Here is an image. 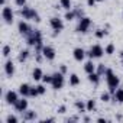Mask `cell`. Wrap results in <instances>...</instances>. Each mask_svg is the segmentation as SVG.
Instances as JSON below:
<instances>
[{
  "label": "cell",
  "mask_w": 123,
  "mask_h": 123,
  "mask_svg": "<svg viewBox=\"0 0 123 123\" xmlns=\"http://www.w3.org/2000/svg\"><path fill=\"white\" fill-rule=\"evenodd\" d=\"M104 77H106V83H107L109 91H110L111 94H114V93H116V88H119V86H120V78L114 74V71H113L111 68H107Z\"/></svg>",
  "instance_id": "cell-1"
},
{
  "label": "cell",
  "mask_w": 123,
  "mask_h": 123,
  "mask_svg": "<svg viewBox=\"0 0 123 123\" xmlns=\"http://www.w3.org/2000/svg\"><path fill=\"white\" fill-rule=\"evenodd\" d=\"M19 15H20L22 19H25V20H33V22H36V23L41 22V16H39V13H38L35 9L26 6V5H25L23 7H20Z\"/></svg>",
  "instance_id": "cell-2"
},
{
  "label": "cell",
  "mask_w": 123,
  "mask_h": 123,
  "mask_svg": "<svg viewBox=\"0 0 123 123\" xmlns=\"http://www.w3.org/2000/svg\"><path fill=\"white\" fill-rule=\"evenodd\" d=\"M26 43L29 46H36L42 43V32L39 29H33V32L29 36H26Z\"/></svg>",
  "instance_id": "cell-3"
},
{
  "label": "cell",
  "mask_w": 123,
  "mask_h": 123,
  "mask_svg": "<svg viewBox=\"0 0 123 123\" xmlns=\"http://www.w3.org/2000/svg\"><path fill=\"white\" fill-rule=\"evenodd\" d=\"M91 19L90 18H87V16H83L81 19H78V25H77V28H75V31L78 32V33H87L88 31H90V28H91Z\"/></svg>",
  "instance_id": "cell-4"
},
{
  "label": "cell",
  "mask_w": 123,
  "mask_h": 123,
  "mask_svg": "<svg viewBox=\"0 0 123 123\" xmlns=\"http://www.w3.org/2000/svg\"><path fill=\"white\" fill-rule=\"evenodd\" d=\"M49 26H51V29L54 31V33L56 35V33H59V32H62L64 31V20L62 19H59L58 16H52L51 19H49Z\"/></svg>",
  "instance_id": "cell-5"
},
{
  "label": "cell",
  "mask_w": 123,
  "mask_h": 123,
  "mask_svg": "<svg viewBox=\"0 0 123 123\" xmlns=\"http://www.w3.org/2000/svg\"><path fill=\"white\" fill-rule=\"evenodd\" d=\"M103 55H104V48H103L101 45H98V43H96V45H91V48L87 51V56H88L90 59L101 58Z\"/></svg>",
  "instance_id": "cell-6"
},
{
  "label": "cell",
  "mask_w": 123,
  "mask_h": 123,
  "mask_svg": "<svg viewBox=\"0 0 123 123\" xmlns=\"http://www.w3.org/2000/svg\"><path fill=\"white\" fill-rule=\"evenodd\" d=\"M54 75V78H52V88L54 90H61L64 87V84H65V77H64V74L62 73H59V71H56V73H54L52 74Z\"/></svg>",
  "instance_id": "cell-7"
},
{
  "label": "cell",
  "mask_w": 123,
  "mask_h": 123,
  "mask_svg": "<svg viewBox=\"0 0 123 123\" xmlns=\"http://www.w3.org/2000/svg\"><path fill=\"white\" fill-rule=\"evenodd\" d=\"M2 19L7 25L13 23V20H15V12H13V9L10 6H3V9H2Z\"/></svg>",
  "instance_id": "cell-8"
},
{
  "label": "cell",
  "mask_w": 123,
  "mask_h": 123,
  "mask_svg": "<svg viewBox=\"0 0 123 123\" xmlns=\"http://www.w3.org/2000/svg\"><path fill=\"white\" fill-rule=\"evenodd\" d=\"M18 31H19V33L22 35V36H29L32 32H33V28L28 23V20H25V19H22L19 23H18Z\"/></svg>",
  "instance_id": "cell-9"
},
{
  "label": "cell",
  "mask_w": 123,
  "mask_h": 123,
  "mask_svg": "<svg viewBox=\"0 0 123 123\" xmlns=\"http://www.w3.org/2000/svg\"><path fill=\"white\" fill-rule=\"evenodd\" d=\"M42 54H43V56H45L46 61H54L55 56H56V51H55V48L51 46V45H43Z\"/></svg>",
  "instance_id": "cell-10"
},
{
  "label": "cell",
  "mask_w": 123,
  "mask_h": 123,
  "mask_svg": "<svg viewBox=\"0 0 123 123\" xmlns=\"http://www.w3.org/2000/svg\"><path fill=\"white\" fill-rule=\"evenodd\" d=\"M18 100H19V91H13V90L6 91V94H5V101H6L7 104H12V106H13Z\"/></svg>",
  "instance_id": "cell-11"
},
{
  "label": "cell",
  "mask_w": 123,
  "mask_h": 123,
  "mask_svg": "<svg viewBox=\"0 0 123 123\" xmlns=\"http://www.w3.org/2000/svg\"><path fill=\"white\" fill-rule=\"evenodd\" d=\"M13 107H15V110L18 111V113H23L25 110H28V107H29V103H28V100H26V97H22V98H19L15 104H13Z\"/></svg>",
  "instance_id": "cell-12"
},
{
  "label": "cell",
  "mask_w": 123,
  "mask_h": 123,
  "mask_svg": "<svg viewBox=\"0 0 123 123\" xmlns=\"http://www.w3.org/2000/svg\"><path fill=\"white\" fill-rule=\"evenodd\" d=\"M73 56L75 61H78V62H81V61H84V58L87 56V51H84L81 46H77L73 49Z\"/></svg>",
  "instance_id": "cell-13"
},
{
  "label": "cell",
  "mask_w": 123,
  "mask_h": 123,
  "mask_svg": "<svg viewBox=\"0 0 123 123\" xmlns=\"http://www.w3.org/2000/svg\"><path fill=\"white\" fill-rule=\"evenodd\" d=\"M5 74L9 77V78H12L13 75H15V71H16V68H15V62L12 59H7L6 62H5Z\"/></svg>",
  "instance_id": "cell-14"
},
{
  "label": "cell",
  "mask_w": 123,
  "mask_h": 123,
  "mask_svg": "<svg viewBox=\"0 0 123 123\" xmlns=\"http://www.w3.org/2000/svg\"><path fill=\"white\" fill-rule=\"evenodd\" d=\"M22 114V120L23 122H33V120H36V111L35 110H25L23 113H20Z\"/></svg>",
  "instance_id": "cell-15"
},
{
  "label": "cell",
  "mask_w": 123,
  "mask_h": 123,
  "mask_svg": "<svg viewBox=\"0 0 123 123\" xmlns=\"http://www.w3.org/2000/svg\"><path fill=\"white\" fill-rule=\"evenodd\" d=\"M31 84H28V83H22L20 86H19V94L22 96V97H29V94H31Z\"/></svg>",
  "instance_id": "cell-16"
},
{
  "label": "cell",
  "mask_w": 123,
  "mask_h": 123,
  "mask_svg": "<svg viewBox=\"0 0 123 123\" xmlns=\"http://www.w3.org/2000/svg\"><path fill=\"white\" fill-rule=\"evenodd\" d=\"M29 55H31L29 49H22V51L19 52V55H18V61H19L20 64H23V62H26V61H28Z\"/></svg>",
  "instance_id": "cell-17"
},
{
  "label": "cell",
  "mask_w": 123,
  "mask_h": 123,
  "mask_svg": "<svg viewBox=\"0 0 123 123\" xmlns=\"http://www.w3.org/2000/svg\"><path fill=\"white\" fill-rule=\"evenodd\" d=\"M96 64L93 62V59H88V61H86V64H84V71L87 73V74H91V73H94L96 71Z\"/></svg>",
  "instance_id": "cell-18"
},
{
  "label": "cell",
  "mask_w": 123,
  "mask_h": 123,
  "mask_svg": "<svg viewBox=\"0 0 123 123\" xmlns=\"http://www.w3.org/2000/svg\"><path fill=\"white\" fill-rule=\"evenodd\" d=\"M42 77H43V71H42V68L35 67V68H33V71H32V78H33L35 81H41V80H42Z\"/></svg>",
  "instance_id": "cell-19"
},
{
  "label": "cell",
  "mask_w": 123,
  "mask_h": 123,
  "mask_svg": "<svg viewBox=\"0 0 123 123\" xmlns=\"http://www.w3.org/2000/svg\"><path fill=\"white\" fill-rule=\"evenodd\" d=\"M87 75H88L87 78H88V81H90L91 84H94V86H98V83H100V78H101V75H100V74H97V73L94 71V73H91V74H87Z\"/></svg>",
  "instance_id": "cell-20"
},
{
  "label": "cell",
  "mask_w": 123,
  "mask_h": 123,
  "mask_svg": "<svg viewBox=\"0 0 123 123\" xmlns=\"http://www.w3.org/2000/svg\"><path fill=\"white\" fill-rule=\"evenodd\" d=\"M80 83H81V80H80V77H78L77 74H70L68 84H70L71 87H77V86H80Z\"/></svg>",
  "instance_id": "cell-21"
},
{
  "label": "cell",
  "mask_w": 123,
  "mask_h": 123,
  "mask_svg": "<svg viewBox=\"0 0 123 123\" xmlns=\"http://www.w3.org/2000/svg\"><path fill=\"white\" fill-rule=\"evenodd\" d=\"M111 100H113L114 103H123V88H117L116 93L113 94Z\"/></svg>",
  "instance_id": "cell-22"
},
{
  "label": "cell",
  "mask_w": 123,
  "mask_h": 123,
  "mask_svg": "<svg viewBox=\"0 0 123 123\" xmlns=\"http://www.w3.org/2000/svg\"><path fill=\"white\" fill-rule=\"evenodd\" d=\"M74 107L78 110V111H87V107H86V103L83 101V100H75L74 101Z\"/></svg>",
  "instance_id": "cell-23"
},
{
  "label": "cell",
  "mask_w": 123,
  "mask_h": 123,
  "mask_svg": "<svg viewBox=\"0 0 123 123\" xmlns=\"http://www.w3.org/2000/svg\"><path fill=\"white\" fill-rule=\"evenodd\" d=\"M111 97H113V94H111L110 91H103V93L100 94V100H101L103 103H109V101L111 100Z\"/></svg>",
  "instance_id": "cell-24"
},
{
  "label": "cell",
  "mask_w": 123,
  "mask_h": 123,
  "mask_svg": "<svg viewBox=\"0 0 123 123\" xmlns=\"http://www.w3.org/2000/svg\"><path fill=\"white\" fill-rule=\"evenodd\" d=\"M59 5H61V7L65 9V10H71L73 9V2H71V0H59Z\"/></svg>",
  "instance_id": "cell-25"
},
{
  "label": "cell",
  "mask_w": 123,
  "mask_h": 123,
  "mask_svg": "<svg viewBox=\"0 0 123 123\" xmlns=\"http://www.w3.org/2000/svg\"><path fill=\"white\" fill-rule=\"evenodd\" d=\"M107 33H109V32H107L106 29H101V28H98V29H96V31H94V36H96L97 39H103Z\"/></svg>",
  "instance_id": "cell-26"
},
{
  "label": "cell",
  "mask_w": 123,
  "mask_h": 123,
  "mask_svg": "<svg viewBox=\"0 0 123 123\" xmlns=\"http://www.w3.org/2000/svg\"><path fill=\"white\" fill-rule=\"evenodd\" d=\"M86 107H87V111H94V110H96V107H97L96 100H93V98L87 100V101H86Z\"/></svg>",
  "instance_id": "cell-27"
},
{
  "label": "cell",
  "mask_w": 123,
  "mask_h": 123,
  "mask_svg": "<svg viewBox=\"0 0 123 123\" xmlns=\"http://www.w3.org/2000/svg\"><path fill=\"white\" fill-rule=\"evenodd\" d=\"M75 18H77V16H75V12H74L73 9H71V10H67V12H65V15H64V19H65V20H68V22L74 20Z\"/></svg>",
  "instance_id": "cell-28"
},
{
  "label": "cell",
  "mask_w": 123,
  "mask_h": 123,
  "mask_svg": "<svg viewBox=\"0 0 123 123\" xmlns=\"http://www.w3.org/2000/svg\"><path fill=\"white\" fill-rule=\"evenodd\" d=\"M114 51H116V46H114V43H111V42L107 43L106 48H104V54H107V55H113Z\"/></svg>",
  "instance_id": "cell-29"
},
{
  "label": "cell",
  "mask_w": 123,
  "mask_h": 123,
  "mask_svg": "<svg viewBox=\"0 0 123 123\" xmlns=\"http://www.w3.org/2000/svg\"><path fill=\"white\" fill-rule=\"evenodd\" d=\"M106 71H107V67H106L104 64H97V67H96V73H97V74H100L101 77H104Z\"/></svg>",
  "instance_id": "cell-30"
},
{
  "label": "cell",
  "mask_w": 123,
  "mask_h": 123,
  "mask_svg": "<svg viewBox=\"0 0 123 123\" xmlns=\"http://www.w3.org/2000/svg\"><path fill=\"white\" fill-rule=\"evenodd\" d=\"M10 54H12V46H10V45H3V48H2V55H3L5 58H7Z\"/></svg>",
  "instance_id": "cell-31"
},
{
  "label": "cell",
  "mask_w": 123,
  "mask_h": 123,
  "mask_svg": "<svg viewBox=\"0 0 123 123\" xmlns=\"http://www.w3.org/2000/svg\"><path fill=\"white\" fill-rule=\"evenodd\" d=\"M73 10L75 12V16H77V19H81L83 16H86V15H84V10H83L80 6H77V7H73Z\"/></svg>",
  "instance_id": "cell-32"
},
{
  "label": "cell",
  "mask_w": 123,
  "mask_h": 123,
  "mask_svg": "<svg viewBox=\"0 0 123 123\" xmlns=\"http://www.w3.org/2000/svg\"><path fill=\"white\" fill-rule=\"evenodd\" d=\"M52 78H54L52 74H43L42 81H43V84H52Z\"/></svg>",
  "instance_id": "cell-33"
},
{
  "label": "cell",
  "mask_w": 123,
  "mask_h": 123,
  "mask_svg": "<svg viewBox=\"0 0 123 123\" xmlns=\"http://www.w3.org/2000/svg\"><path fill=\"white\" fill-rule=\"evenodd\" d=\"M18 122H19V117L15 114H9L6 117V123H18Z\"/></svg>",
  "instance_id": "cell-34"
},
{
  "label": "cell",
  "mask_w": 123,
  "mask_h": 123,
  "mask_svg": "<svg viewBox=\"0 0 123 123\" xmlns=\"http://www.w3.org/2000/svg\"><path fill=\"white\" fill-rule=\"evenodd\" d=\"M36 88H38L39 96H43V94L46 93V88H45V86H43V84H38V86H36Z\"/></svg>",
  "instance_id": "cell-35"
},
{
  "label": "cell",
  "mask_w": 123,
  "mask_h": 123,
  "mask_svg": "<svg viewBox=\"0 0 123 123\" xmlns=\"http://www.w3.org/2000/svg\"><path fill=\"white\" fill-rule=\"evenodd\" d=\"M38 96H39V93H38L36 86H35V87H31V94H29V97H38Z\"/></svg>",
  "instance_id": "cell-36"
},
{
  "label": "cell",
  "mask_w": 123,
  "mask_h": 123,
  "mask_svg": "<svg viewBox=\"0 0 123 123\" xmlns=\"http://www.w3.org/2000/svg\"><path fill=\"white\" fill-rule=\"evenodd\" d=\"M67 71H68V68H67V65H65V64H61V65H59V73H62V74L65 75V74H67Z\"/></svg>",
  "instance_id": "cell-37"
},
{
  "label": "cell",
  "mask_w": 123,
  "mask_h": 123,
  "mask_svg": "<svg viewBox=\"0 0 123 123\" xmlns=\"http://www.w3.org/2000/svg\"><path fill=\"white\" fill-rule=\"evenodd\" d=\"M15 5L19 6V7H23L26 5V0H15Z\"/></svg>",
  "instance_id": "cell-38"
},
{
  "label": "cell",
  "mask_w": 123,
  "mask_h": 123,
  "mask_svg": "<svg viewBox=\"0 0 123 123\" xmlns=\"http://www.w3.org/2000/svg\"><path fill=\"white\" fill-rule=\"evenodd\" d=\"M56 111H58V113H59V114H64V113H65V111H67V106H59V107H58V110H56Z\"/></svg>",
  "instance_id": "cell-39"
},
{
  "label": "cell",
  "mask_w": 123,
  "mask_h": 123,
  "mask_svg": "<svg viewBox=\"0 0 123 123\" xmlns=\"http://www.w3.org/2000/svg\"><path fill=\"white\" fill-rule=\"evenodd\" d=\"M96 3H97V0H87V6L88 7H94Z\"/></svg>",
  "instance_id": "cell-40"
},
{
  "label": "cell",
  "mask_w": 123,
  "mask_h": 123,
  "mask_svg": "<svg viewBox=\"0 0 123 123\" xmlns=\"http://www.w3.org/2000/svg\"><path fill=\"white\" fill-rule=\"evenodd\" d=\"M80 119L77 117V116H74V117H70V119H67V122H78Z\"/></svg>",
  "instance_id": "cell-41"
},
{
  "label": "cell",
  "mask_w": 123,
  "mask_h": 123,
  "mask_svg": "<svg viewBox=\"0 0 123 123\" xmlns=\"http://www.w3.org/2000/svg\"><path fill=\"white\" fill-rule=\"evenodd\" d=\"M41 122H43V123H49V122H55V119H54V117H49V119H45V120H41Z\"/></svg>",
  "instance_id": "cell-42"
},
{
  "label": "cell",
  "mask_w": 123,
  "mask_h": 123,
  "mask_svg": "<svg viewBox=\"0 0 123 123\" xmlns=\"http://www.w3.org/2000/svg\"><path fill=\"white\" fill-rule=\"evenodd\" d=\"M97 122H98V123H106V122H107V119H104V117H98V119H97Z\"/></svg>",
  "instance_id": "cell-43"
},
{
  "label": "cell",
  "mask_w": 123,
  "mask_h": 123,
  "mask_svg": "<svg viewBox=\"0 0 123 123\" xmlns=\"http://www.w3.org/2000/svg\"><path fill=\"white\" fill-rule=\"evenodd\" d=\"M83 120H84V122H90V120H91V119H90V117H88V116H86V117H83Z\"/></svg>",
  "instance_id": "cell-44"
},
{
  "label": "cell",
  "mask_w": 123,
  "mask_h": 123,
  "mask_svg": "<svg viewBox=\"0 0 123 123\" xmlns=\"http://www.w3.org/2000/svg\"><path fill=\"white\" fill-rule=\"evenodd\" d=\"M0 5H2V6H6V0H0Z\"/></svg>",
  "instance_id": "cell-45"
},
{
  "label": "cell",
  "mask_w": 123,
  "mask_h": 123,
  "mask_svg": "<svg viewBox=\"0 0 123 123\" xmlns=\"http://www.w3.org/2000/svg\"><path fill=\"white\" fill-rule=\"evenodd\" d=\"M119 56H120V58H123V49H122V51L119 52Z\"/></svg>",
  "instance_id": "cell-46"
},
{
  "label": "cell",
  "mask_w": 123,
  "mask_h": 123,
  "mask_svg": "<svg viewBox=\"0 0 123 123\" xmlns=\"http://www.w3.org/2000/svg\"><path fill=\"white\" fill-rule=\"evenodd\" d=\"M120 62H122V67H123V58H122V61H120Z\"/></svg>",
  "instance_id": "cell-47"
},
{
  "label": "cell",
  "mask_w": 123,
  "mask_h": 123,
  "mask_svg": "<svg viewBox=\"0 0 123 123\" xmlns=\"http://www.w3.org/2000/svg\"><path fill=\"white\" fill-rule=\"evenodd\" d=\"M97 2H103V0H97Z\"/></svg>",
  "instance_id": "cell-48"
}]
</instances>
